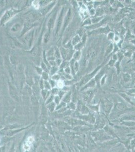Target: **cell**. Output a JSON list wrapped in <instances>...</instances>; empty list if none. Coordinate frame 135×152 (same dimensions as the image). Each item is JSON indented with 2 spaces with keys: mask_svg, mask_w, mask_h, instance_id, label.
I'll return each mask as SVG.
<instances>
[{
  "mask_svg": "<svg viewBox=\"0 0 135 152\" xmlns=\"http://www.w3.org/2000/svg\"><path fill=\"white\" fill-rule=\"evenodd\" d=\"M123 80L125 82H129L130 80H131V76L127 74H125L123 75Z\"/></svg>",
  "mask_w": 135,
  "mask_h": 152,
  "instance_id": "cell-9",
  "label": "cell"
},
{
  "mask_svg": "<svg viewBox=\"0 0 135 152\" xmlns=\"http://www.w3.org/2000/svg\"><path fill=\"white\" fill-rule=\"evenodd\" d=\"M89 12L91 15H94L95 14V11L94 9H91V10H90Z\"/></svg>",
  "mask_w": 135,
  "mask_h": 152,
  "instance_id": "cell-16",
  "label": "cell"
},
{
  "mask_svg": "<svg viewBox=\"0 0 135 152\" xmlns=\"http://www.w3.org/2000/svg\"><path fill=\"white\" fill-rule=\"evenodd\" d=\"M31 36H32L31 32L29 33L27 35H26V36L25 37V40H26V41H27V42L29 41L31 38Z\"/></svg>",
  "mask_w": 135,
  "mask_h": 152,
  "instance_id": "cell-13",
  "label": "cell"
},
{
  "mask_svg": "<svg viewBox=\"0 0 135 152\" xmlns=\"http://www.w3.org/2000/svg\"><path fill=\"white\" fill-rule=\"evenodd\" d=\"M105 78H106V76L105 77H103V78L102 79V80L101 81V85H103L104 84V82H105Z\"/></svg>",
  "mask_w": 135,
  "mask_h": 152,
  "instance_id": "cell-18",
  "label": "cell"
},
{
  "mask_svg": "<svg viewBox=\"0 0 135 152\" xmlns=\"http://www.w3.org/2000/svg\"><path fill=\"white\" fill-rule=\"evenodd\" d=\"M38 49L37 48H34V49L32 51V54H33L34 55H36V54H38Z\"/></svg>",
  "mask_w": 135,
  "mask_h": 152,
  "instance_id": "cell-15",
  "label": "cell"
},
{
  "mask_svg": "<svg viewBox=\"0 0 135 152\" xmlns=\"http://www.w3.org/2000/svg\"><path fill=\"white\" fill-rule=\"evenodd\" d=\"M55 15H54L52 16V17L50 18V20H49V21L48 22V27L49 28H52V26H53L54 21H55Z\"/></svg>",
  "mask_w": 135,
  "mask_h": 152,
  "instance_id": "cell-5",
  "label": "cell"
},
{
  "mask_svg": "<svg viewBox=\"0 0 135 152\" xmlns=\"http://www.w3.org/2000/svg\"><path fill=\"white\" fill-rule=\"evenodd\" d=\"M74 68L75 72H76L78 70V64L77 62H75V64L74 65Z\"/></svg>",
  "mask_w": 135,
  "mask_h": 152,
  "instance_id": "cell-17",
  "label": "cell"
},
{
  "mask_svg": "<svg viewBox=\"0 0 135 152\" xmlns=\"http://www.w3.org/2000/svg\"><path fill=\"white\" fill-rule=\"evenodd\" d=\"M133 77H134V79H135V73H134Z\"/></svg>",
  "mask_w": 135,
  "mask_h": 152,
  "instance_id": "cell-21",
  "label": "cell"
},
{
  "mask_svg": "<svg viewBox=\"0 0 135 152\" xmlns=\"http://www.w3.org/2000/svg\"><path fill=\"white\" fill-rule=\"evenodd\" d=\"M52 5H50V6H48V8H45L43 10H42V13L43 14L46 13V12H48V11H49V10L50 9V8L52 7Z\"/></svg>",
  "mask_w": 135,
  "mask_h": 152,
  "instance_id": "cell-11",
  "label": "cell"
},
{
  "mask_svg": "<svg viewBox=\"0 0 135 152\" xmlns=\"http://www.w3.org/2000/svg\"><path fill=\"white\" fill-rule=\"evenodd\" d=\"M101 68V65L100 66H98L95 70H93V72L87 75V76L84 77L83 79L82 80L81 82L80 83V85H86L87 83L89 82L93 78L94 76L98 72V71L99 70H100V68Z\"/></svg>",
  "mask_w": 135,
  "mask_h": 152,
  "instance_id": "cell-1",
  "label": "cell"
},
{
  "mask_svg": "<svg viewBox=\"0 0 135 152\" xmlns=\"http://www.w3.org/2000/svg\"><path fill=\"white\" fill-rule=\"evenodd\" d=\"M71 10H69V12L67 13V17H66V20L65 21V27H66L70 19V16H71Z\"/></svg>",
  "mask_w": 135,
  "mask_h": 152,
  "instance_id": "cell-6",
  "label": "cell"
},
{
  "mask_svg": "<svg viewBox=\"0 0 135 152\" xmlns=\"http://www.w3.org/2000/svg\"><path fill=\"white\" fill-rule=\"evenodd\" d=\"M13 148H14V147L13 146V148H12V149H11V150H10V151H9V152H13Z\"/></svg>",
  "mask_w": 135,
  "mask_h": 152,
  "instance_id": "cell-20",
  "label": "cell"
},
{
  "mask_svg": "<svg viewBox=\"0 0 135 152\" xmlns=\"http://www.w3.org/2000/svg\"><path fill=\"white\" fill-rule=\"evenodd\" d=\"M16 10H13V9H11V10L7 11L5 13L4 16L2 17L1 20V24L5 23L7 20H8L9 19H10V17H11L12 16L14 15V14L16 13Z\"/></svg>",
  "mask_w": 135,
  "mask_h": 152,
  "instance_id": "cell-2",
  "label": "cell"
},
{
  "mask_svg": "<svg viewBox=\"0 0 135 152\" xmlns=\"http://www.w3.org/2000/svg\"><path fill=\"white\" fill-rule=\"evenodd\" d=\"M63 14H64V10H62V11L61 12L59 18L58 19V23H57V31H56L57 34L58 33L59 30H60V27H61V24H62Z\"/></svg>",
  "mask_w": 135,
  "mask_h": 152,
  "instance_id": "cell-3",
  "label": "cell"
},
{
  "mask_svg": "<svg viewBox=\"0 0 135 152\" xmlns=\"http://www.w3.org/2000/svg\"><path fill=\"white\" fill-rule=\"evenodd\" d=\"M117 108L119 109V110H124L125 109V106L123 104H119L117 105Z\"/></svg>",
  "mask_w": 135,
  "mask_h": 152,
  "instance_id": "cell-12",
  "label": "cell"
},
{
  "mask_svg": "<svg viewBox=\"0 0 135 152\" xmlns=\"http://www.w3.org/2000/svg\"><path fill=\"white\" fill-rule=\"evenodd\" d=\"M66 73H70V68H66Z\"/></svg>",
  "mask_w": 135,
  "mask_h": 152,
  "instance_id": "cell-19",
  "label": "cell"
},
{
  "mask_svg": "<svg viewBox=\"0 0 135 152\" xmlns=\"http://www.w3.org/2000/svg\"><path fill=\"white\" fill-rule=\"evenodd\" d=\"M19 28H20V25H19V24H15V26H13V28H12V30H13V31H17Z\"/></svg>",
  "mask_w": 135,
  "mask_h": 152,
  "instance_id": "cell-14",
  "label": "cell"
},
{
  "mask_svg": "<svg viewBox=\"0 0 135 152\" xmlns=\"http://www.w3.org/2000/svg\"><path fill=\"white\" fill-rule=\"evenodd\" d=\"M50 40V34L48 33H46V35L44 36V42L45 43H48V40Z\"/></svg>",
  "mask_w": 135,
  "mask_h": 152,
  "instance_id": "cell-10",
  "label": "cell"
},
{
  "mask_svg": "<svg viewBox=\"0 0 135 152\" xmlns=\"http://www.w3.org/2000/svg\"><path fill=\"white\" fill-rule=\"evenodd\" d=\"M80 41V38L78 36H77L74 38L73 40L72 41V43L73 45H76Z\"/></svg>",
  "mask_w": 135,
  "mask_h": 152,
  "instance_id": "cell-8",
  "label": "cell"
},
{
  "mask_svg": "<svg viewBox=\"0 0 135 152\" xmlns=\"http://www.w3.org/2000/svg\"><path fill=\"white\" fill-rule=\"evenodd\" d=\"M81 52L80 51H77L76 52L75 54L74 55V58L75 60H78L81 57Z\"/></svg>",
  "mask_w": 135,
  "mask_h": 152,
  "instance_id": "cell-7",
  "label": "cell"
},
{
  "mask_svg": "<svg viewBox=\"0 0 135 152\" xmlns=\"http://www.w3.org/2000/svg\"><path fill=\"white\" fill-rule=\"evenodd\" d=\"M89 54L90 58L92 59H94L96 56V52L95 50H94V49L91 48L89 51Z\"/></svg>",
  "mask_w": 135,
  "mask_h": 152,
  "instance_id": "cell-4",
  "label": "cell"
}]
</instances>
